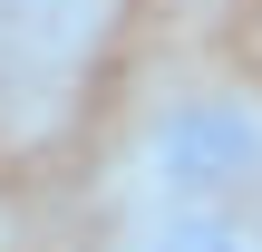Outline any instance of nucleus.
Segmentation results:
<instances>
[{"instance_id": "nucleus-1", "label": "nucleus", "mask_w": 262, "mask_h": 252, "mask_svg": "<svg viewBox=\"0 0 262 252\" xmlns=\"http://www.w3.org/2000/svg\"><path fill=\"white\" fill-rule=\"evenodd\" d=\"M126 204H262V87H165L126 136Z\"/></svg>"}, {"instance_id": "nucleus-2", "label": "nucleus", "mask_w": 262, "mask_h": 252, "mask_svg": "<svg viewBox=\"0 0 262 252\" xmlns=\"http://www.w3.org/2000/svg\"><path fill=\"white\" fill-rule=\"evenodd\" d=\"M107 252H262V204H117Z\"/></svg>"}]
</instances>
